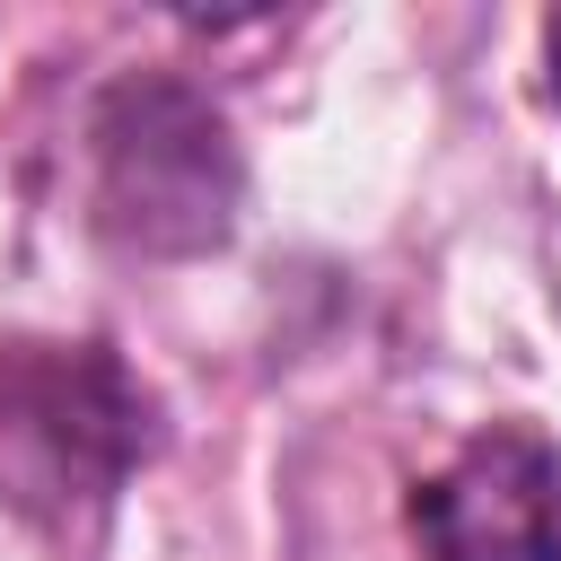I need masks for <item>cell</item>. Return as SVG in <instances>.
<instances>
[{
  "instance_id": "7a4b0ae2",
  "label": "cell",
  "mask_w": 561,
  "mask_h": 561,
  "mask_svg": "<svg viewBox=\"0 0 561 561\" xmlns=\"http://www.w3.org/2000/svg\"><path fill=\"white\" fill-rule=\"evenodd\" d=\"M96 219L140 254H202L237 219L228 123L175 79H123L96 105Z\"/></svg>"
},
{
  "instance_id": "3957f363",
  "label": "cell",
  "mask_w": 561,
  "mask_h": 561,
  "mask_svg": "<svg viewBox=\"0 0 561 561\" xmlns=\"http://www.w3.org/2000/svg\"><path fill=\"white\" fill-rule=\"evenodd\" d=\"M412 535L430 561H561V447L491 421L412 491Z\"/></svg>"
},
{
  "instance_id": "6da1fadb",
  "label": "cell",
  "mask_w": 561,
  "mask_h": 561,
  "mask_svg": "<svg viewBox=\"0 0 561 561\" xmlns=\"http://www.w3.org/2000/svg\"><path fill=\"white\" fill-rule=\"evenodd\" d=\"M158 447V394L105 351L61 333L0 342V500L35 526L105 508Z\"/></svg>"
}]
</instances>
